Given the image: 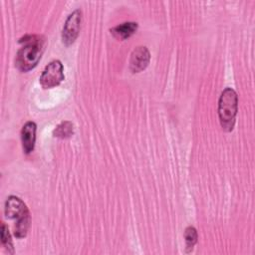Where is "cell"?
I'll use <instances>...</instances> for the list:
<instances>
[{
	"mask_svg": "<svg viewBox=\"0 0 255 255\" xmlns=\"http://www.w3.org/2000/svg\"><path fill=\"white\" fill-rule=\"evenodd\" d=\"M19 42H24V45L16 54L15 65L21 72H28L39 63L44 52L45 41L41 36L27 35L20 39Z\"/></svg>",
	"mask_w": 255,
	"mask_h": 255,
	"instance_id": "1",
	"label": "cell"
},
{
	"mask_svg": "<svg viewBox=\"0 0 255 255\" xmlns=\"http://www.w3.org/2000/svg\"><path fill=\"white\" fill-rule=\"evenodd\" d=\"M5 216L9 219H16L14 235L16 238H24L30 228L31 216L28 207L18 196L11 195L5 201Z\"/></svg>",
	"mask_w": 255,
	"mask_h": 255,
	"instance_id": "2",
	"label": "cell"
},
{
	"mask_svg": "<svg viewBox=\"0 0 255 255\" xmlns=\"http://www.w3.org/2000/svg\"><path fill=\"white\" fill-rule=\"evenodd\" d=\"M238 112V96L231 88L222 91L218 100V117L221 128L225 131H231L235 125Z\"/></svg>",
	"mask_w": 255,
	"mask_h": 255,
	"instance_id": "3",
	"label": "cell"
},
{
	"mask_svg": "<svg viewBox=\"0 0 255 255\" xmlns=\"http://www.w3.org/2000/svg\"><path fill=\"white\" fill-rule=\"evenodd\" d=\"M64 79L63 64L59 60H53L43 70L40 76V84L43 88L50 89L60 85Z\"/></svg>",
	"mask_w": 255,
	"mask_h": 255,
	"instance_id": "4",
	"label": "cell"
},
{
	"mask_svg": "<svg viewBox=\"0 0 255 255\" xmlns=\"http://www.w3.org/2000/svg\"><path fill=\"white\" fill-rule=\"evenodd\" d=\"M82 23V11L76 9L66 19L62 30V40L66 46L72 45L77 39Z\"/></svg>",
	"mask_w": 255,
	"mask_h": 255,
	"instance_id": "5",
	"label": "cell"
},
{
	"mask_svg": "<svg viewBox=\"0 0 255 255\" xmlns=\"http://www.w3.org/2000/svg\"><path fill=\"white\" fill-rule=\"evenodd\" d=\"M150 53L145 46L136 47L130 54L129 69L132 73L143 71L149 64Z\"/></svg>",
	"mask_w": 255,
	"mask_h": 255,
	"instance_id": "6",
	"label": "cell"
},
{
	"mask_svg": "<svg viewBox=\"0 0 255 255\" xmlns=\"http://www.w3.org/2000/svg\"><path fill=\"white\" fill-rule=\"evenodd\" d=\"M36 130L37 126L34 122L29 121L27 122L21 129V141L23 150L25 153L29 154L33 151L36 141Z\"/></svg>",
	"mask_w": 255,
	"mask_h": 255,
	"instance_id": "7",
	"label": "cell"
},
{
	"mask_svg": "<svg viewBox=\"0 0 255 255\" xmlns=\"http://www.w3.org/2000/svg\"><path fill=\"white\" fill-rule=\"evenodd\" d=\"M136 22H125L111 29V33L113 36L119 40H126L133 35L137 30Z\"/></svg>",
	"mask_w": 255,
	"mask_h": 255,
	"instance_id": "8",
	"label": "cell"
},
{
	"mask_svg": "<svg viewBox=\"0 0 255 255\" xmlns=\"http://www.w3.org/2000/svg\"><path fill=\"white\" fill-rule=\"evenodd\" d=\"M74 133V126L71 122L65 121L59 124L56 128L53 130V134L56 137L67 138L70 137Z\"/></svg>",
	"mask_w": 255,
	"mask_h": 255,
	"instance_id": "9",
	"label": "cell"
},
{
	"mask_svg": "<svg viewBox=\"0 0 255 255\" xmlns=\"http://www.w3.org/2000/svg\"><path fill=\"white\" fill-rule=\"evenodd\" d=\"M197 230L193 226H187L184 230V240H185V249L186 252H191L194 248V245L197 242Z\"/></svg>",
	"mask_w": 255,
	"mask_h": 255,
	"instance_id": "10",
	"label": "cell"
},
{
	"mask_svg": "<svg viewBox=\"0 0 255 255\" xmlns=\"http://www.w3.org/2000/svg\"><path fill=\"white\" fill-rule=\"evenodd\" d=\"M1 242H2L3 247H5L6 251H8V253H10V254L14 253V247H13L11 234L8 230V227L6 226V224L4 222H2V225H1Z\"/></svg>",
	"mask_w": 255,
	"mask_h": 255,
	"instance_id": "11",
	"label": "cell"
}]
</instances>
